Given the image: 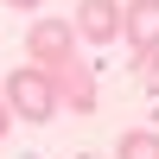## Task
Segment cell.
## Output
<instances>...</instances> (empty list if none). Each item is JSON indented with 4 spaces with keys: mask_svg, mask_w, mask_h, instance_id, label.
I'll return each instance as SVG.
<instances>
[{
    "mask_svg": "<svg viewBox=\"0 0 159 159\" xmlns=\"http://www.w3.org/2000/svg\"><path fill=\"white\" fill-rule=\"evenodd\" d=\"M121 38L140 51V64H153V51H159V0H127V13H121Z\"/></svg>",
    "mask_w": 159,
    "mask_h": 159,
    "instance_id": "cell-3",
    "label": "cell"
},
{
    "mask_svg": "<svg viewBox=\"0 0 159 159\" xmlns=\"http://www.w3.org/2000/svg\"><path fill=\"white\" fill-rule=\"evenodd\" d=\"M57 89H51V76L38 70V64H19V70L7 76V108L19 115V121H51L57 115Z\"/></svg>",
    "mask_w": 159,
    "mask_h": 159,
    "instance_id": "cell-1",
    "label": "cell"
},
{
    "mask_svg": "<svg viewBox=\"0 0 159 159\" xmlns=\"http://www.w3.org/2000/svg\"><path fill=\"white\" fill-rule=\"evenodd\" d=\"M7 7H25V13H32V7H38V0H7Z\"/></svg>",
    "mask_w": 159,
    "mask_h": 159,
    "instance_id": "cell-7",
    "label": "cell"
},
{
    "mask_svg": "<svg viewBox=\"0 0 159 159\" xmlns=\"http://www.w3.org/2000/svg\"><path fill=\"white\" fill-rule=\"evenodd\" d=\"M7 121H13V108H7V96H0V140H7Z\"/></svg>",
    "mask_w": 159,
    "mask_h": 159,
    "instance_id": "cell-6",
    "label": "cell"
},
{
    "mask_svg": "<svg viewBox=\"0 0 159 159\" xmlns=\"http://www.w3.org/2000/svg\"><path fill=\"white\" fill-rule=\"evenodd\" d=\"M25 51H32V64L38 70H64V64H76V25H64V19H38L32 32H25Z\"/></svg>",
    "mask_w": 159,
    "mask_h": 159,
    "instance_id": "cell-2",
    "label": "cell"
},
{
    "mask_svg": "<svg viewBox=\"0 0 159 159\" xmlns=\"http://www.w3.org/2000/svg\"><path fill=\"white\" fill-rule=\"evenodd\" d=\"M115 159H159V134H147V127L121 134V147H115Z\"/></svg>",
    "mask_w": 159,
    "mask_h": 159,
    "instance_id": "cell-5",
    "label": "cell"
},
{
    "mask_svg": "<svg viewBox=\"0 0 159 159\" xmlns=\"http://www.w3.org/2000/svg\"><path fill=\"white\" fill-rule=\"evenodd\" d=\"M121 13H127V7H115V0H83V7H76V38H89V45H115Z\"/></svg>",
    "mask_w": 159,
    "mask_h": 159,
    "instance_id": "cell-4",
    "label": "cell"
}]
</instances>
